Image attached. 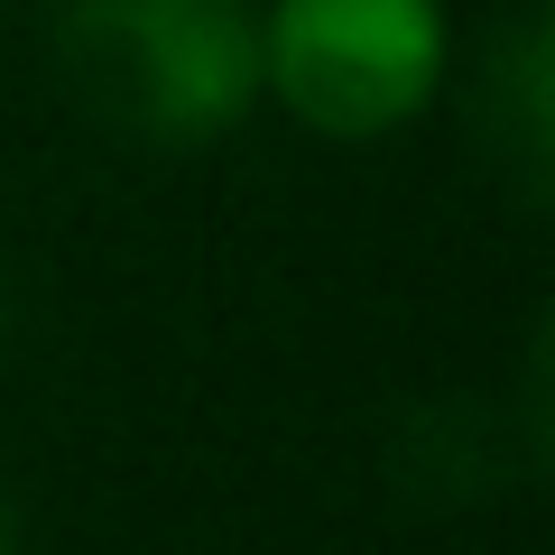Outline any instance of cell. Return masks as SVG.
<instances>
[{"instance_id": "cell-1", "label": "cell", "mask_w": 555, "mask_h": 555, "mask_svg": "<svg viewBox=\"0 0 555 555\" xmlns=\"http://www.w3.org/2000/svg\"><path fill=\"white\" fill-rule=\"evenodd\" d=\"M56 83L93 130L214 149L259 102L250 0H56Z\"/></svg>"}, {"instance_id": "cell-2", "label": "cell", "mask_w": 555, "mask_h": 555, "mask_svg": "<svg viewBox=\"0 0 555 555\" xmlns=\"http://www.w3.org/2000/svg\"><path fill=\"white\" fill-rule=\"evenodd\" d=\"M436 75V0H269L259 20V93H278L315 139H389L426 112Z\"/></svg>"}, {"instance_id": "cell-3", "label": "cell", "mask_w": 555, "mask_h": 555, "mask_svg": "<svg viewBox=\"0 0 555 555\" xmlns=\"http://www.w3.org/2000/svg\"><path fill=\"white\" fill-rule=\"evenodd\" d=\"M481 139L491 158L509 167L518 195H546V167H555V65H546V28L518 20L491 56V83H481Z\"/></svg>"}, {"instance_id": "cell-4", "label": "cell", "mask_w": 555, "mask_h": 555, "mask_svg": "<svg viewBox=\"0 0 555 555\" xmlns=\"http://www.w3.org/2000/svg\"><path fill=\"white\" fill-rule=\"evenodd\" d=\"M0 555H20V509H10V491H0Z\"/></svg>"}]
</instances>
